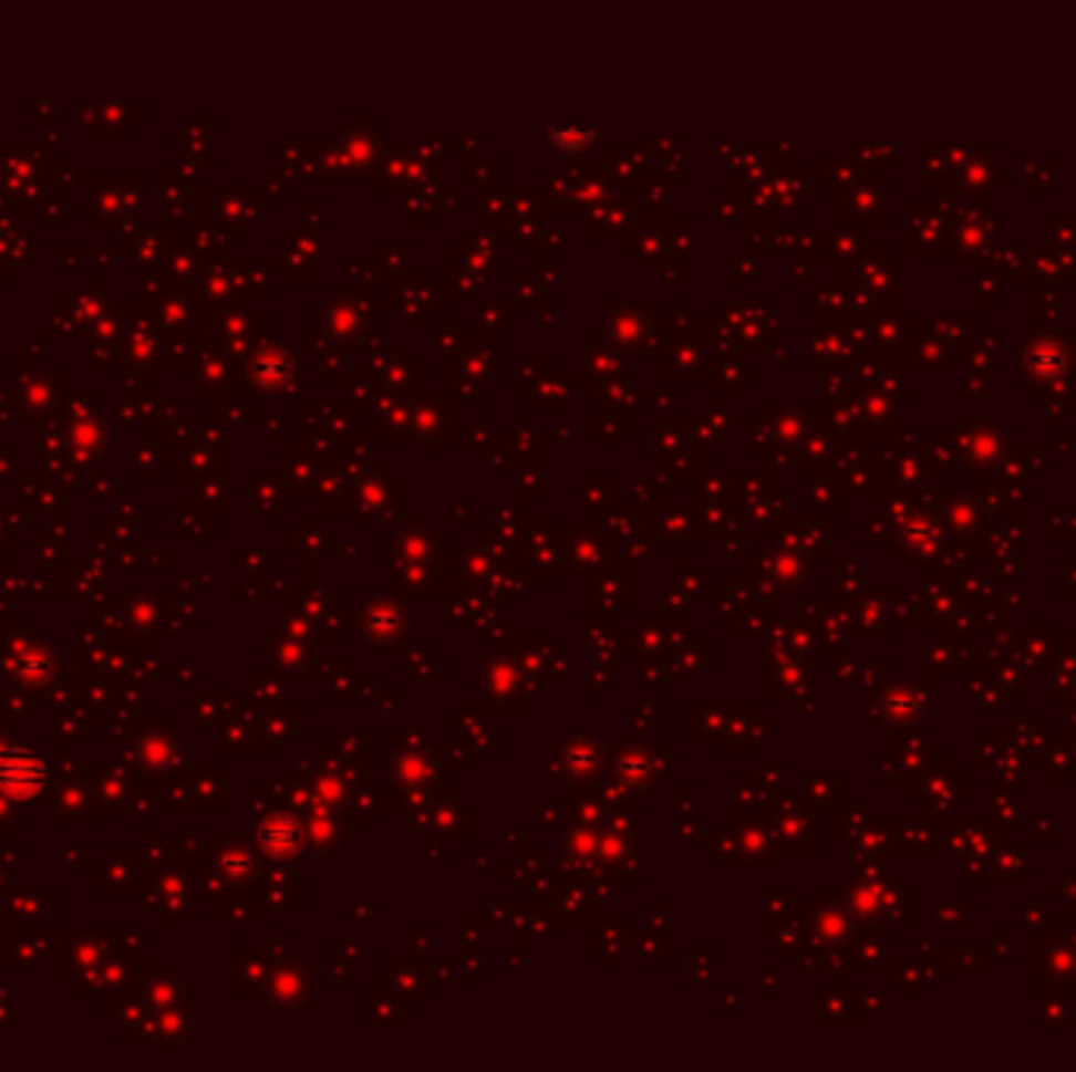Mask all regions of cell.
Returning <instances> with one entry per match:
<instances>
[{
    "instance_id": "cell-1",
    "label": "cell",
    "mask_w": 1076,
    "mask_h": 1072,
    "mask_svg": "<svg viewBox=\"0 0 1076 1072\" xmlns=\"http://www.w3.org/2000/svg\"><path fill=\"white\" fill-rule=\"evenodd\" d=\"M44 764L17 746H0V790L10 799H32L44 783Z\"/></svg>"
}]
</instances>
